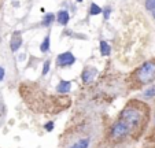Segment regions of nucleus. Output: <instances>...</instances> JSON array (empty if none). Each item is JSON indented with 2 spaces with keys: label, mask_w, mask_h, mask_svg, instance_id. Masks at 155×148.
<instances>
[{
  "label": "nucleus",
  "mask_w": 155,
  "mask_h": 148,
  "mask_svg": "<svg viewBox=\"0 0 155 148\" xmlns=\"http://www.w3.org/2000/svg\"><path fill=\"white\" fill-rule=\"evenodd\" d=\"M151 106L141 99H129L115 119L104 126L102 141L110 148L136 144L146 136L151 125Z\"/></svg>",
  "instance_id": "obj_1"
},
{
  "label": "nucleus",
  "mask_w": 155,
  "mask_h": 148,
  "mask_svg": "<svg viewBox=\"0 0 155 148\" xmlns=\"http://www.w3.org/2000/svg\"><path fill=\"white\" fill-rule=\"evenodd\" d=\"M102 121L94 114L74 118L61 136L58 148H94L102 140Z\"/></svg>",
  "instance_id": "obj_2"
},
{
  "label": "nucleus",
  "mask_w": 155,
  "mask_h": 148,
  "mask_svg": "<svg viewBox=\"0 0 155 148\" xmlns=\"http://www.w3.org/2000/svg\"><path fill=\"white\" fill-rule=\"evenodd\" d=\"M155 82V56L139 64L135 70H132L125 80L126 90L136 92Z\"/></svg>",
  "instance_id": "obj_3"
},
{
  "label": "nucleus",
  "mask_w": 155,
  "mask_h": 148,
  "mask_svg": "<svg viewBox=\"0 0 155 148\" xmlns=\"http://www.w3.org/2000/svg\"><path fill=\"white\" fill-rule=\"evenodd\" d=\"M56 66L64 69V67H70L71 64L76 63V56L70 52V51H66V52H62L56 56Z\"/></svg>",
  "instance_id": "obj_4"
},
{
  "label": "nucleus",
  "mask_w": 155,
  "mask_h": 148,
  "mask_svg": "<svg viewBox=\"0 0 155 148\" xmlns=\"http://www.w3.org/2000/svg\"><path fill=\"white\" fill-rule=\"evenodd\" d=\"M97 76V69L92 66H85L81 73V80L84 84H91L95 81V77Z\"/></svg>",
  "instance_id": "obj_5"
},
{
  "label": "nucleus",
  "mask_w": 155,
  "mask_h": 148,
  "mask_svg": "<svg viewBox=\"0 0 155 148\" xmlns=\"http://www.w3.org/2000/svg\"><path fill=\"white\" fill-rule=\"evenodd\" d=\"M21 45H22V37H21V32L17 30V32L12 33L11 40H10V49H11V52H17L18 49L21 48Z\"/></svg>",
  "instance_id": "obj_6"
},
{
  "label": "nucleus",
  "mask_w": 155,
  "mask_h": 148,
  "mask_svg": "<svg viewBox=\"0 0 155 148\" xmlns=\"http://www.w3.org/2000/svg\"><path fill=\"white\" fill-rule=\"evenodd\" d=\"M55 21L59 25H62V26H66L69 23V21H70V14H69V11L68 10H59L55 15Z\"/></svg>",
  "instance_id": "obj_7"
},
{
  "label": "nucleus",
  "mask_w": 155,
  "mask_h": 148,
  "mask_svg": "<svg viewBox=\"0 0 155 148\" xmlns=\"http://www.w3.org/2000/svg\"><path fill=\"white\" fill-rule=\"evenodd\" d=\"M70 90H71V81H66V80H61L55 88V92L58 95H66Z\"/></svg>",
  "instance_id": "obj_8"
},
{
  "label": "nucleus",
  "mask_w": 155,
  "mask_h": 148,
  "mask_svg": "<svg viewBox=\"0 0 155 148\" xmlns=\"http://www.w3.org/2000/svg\"><path fill=\"white\" fill-rule=\"evenodd\" d=\"M141 97L144 99V102L155 99V82L154 84H151V85H148V87H146L144 92L141 93ZM143 99H141V100H143Z\"/></svg>",
  "instance_id": "obj_9"
},
{
  "label": "nucleus",
  "mask_w": 155,
  "mask_h": 148,
  "mask_svg": "<svg viewBox=\"0 0 155 148\" xmlns=\"http://www.w3.org/2000/svg\"><path fill=\"white\" fill-rule=\"evenodd\" d=\"M99 51H100V55L102 56H110L111 55V45L104 40H100L99 41Z\"/></svg>",
  "instance_id": "obj_10"
},
{
  "label": "nucleus",
  "mask_w": 155,
  "mask_h": 148,
  "mask_svg": "<svg viewBox=\"0 0 155 148\" xmlns=\"http://www.w3.org/2000/svg\"><path fill=\"white\" fill-rule=\"evenodd\" d=\"M6 117H7V107H6V103H4L3 96L0 95V126H3L4 121H6Z\"/></svg>",
  "instance_id": "obj_11"
},
{
  "label": "nucleus",
  "mask_w": 155,
  "mask_h": 148,
  "mask_svg": "<svg viewBox=\"0 0 155 148\" xmlns=\"http://www.w3.org/2000/svg\"><path fill=\"white\" fill-rule=\"evenodd\" d=\"M50 44H51V38H50V35H47L43 38V41H41V44H40V51L43 54L50 52Z\"/></svg>",
  "instance_id": "obj_12"
},
{
  "label": "nucleus",
  "mask_w": 155,
  "mask_h": 148,
  "mask_svg": "<svg viewBox=\"0 0 155 148\" xmlns=\"http://www.w3.org/2000/svg\"><path fill=\"white\" fill-rule=\"evenodd\" d=\"M55 22V14H52V12H48V14H45L43 17V26L45 28H50L52 23Z\"/></svg>",
  "instance_id": "obj_13"
},
{
  "label": "nucleus",
  "mask_w": 155,
  "mask_h": 148,
  "mask_svg": "<svg viewBox=\"0 0 155 148\" xmlns=\"http://www.w3.org/2000/svg\"><path fill=\"white\" fill-rule=\"evenodd\" d=\"M103 11L102 7H99L96 3H91V6H89V11H88V14L91 15V17H95V15H100Z\"/></svg>",
  "instance_id": "obj_14"
},
{
  "label": "nucleus",
  "mask_w": 155,
  "mask_h": 148,
  "mask_svg": "<svg viewBox=\"0 0 155 148\" xmlns=\"http://www.w3.org/2000/svg\"><path fill=\"white\" fill-rule=\"evenodd\" d=\"M151 122H152V126H151V132H150V136H151V140H152V141H155V108H154V111H152Z\"/></svg>",
  "instance_id": "obj_15"
},
{
  "label": "nucleus",
  "mask_w": 155,
  "mask_h": 148,
  "mask_svg": "<svg viewBox=\"0 0 155 148\" xmlns=\"http://www.w3.org/2000/svg\"><path fill=\"white\" fill-rule=\"evenodd\" d=\"M102 14H103V17H104V19L107 21L108 18H110V15H111V7H110V6L104 7V8H103V11H102Z\"/></svg>",
  "instance_id": "obj_16"
},
{
  "label": "nucleus",
  "mask_w": 155,
  "mask_h": 148,
  "mask_svg": "<svg viewBox=\"0 0 155 148\" xmlns=\"http://www.w3.org/2000/svg\"><path fill=\"white\" fill-rule=\"evenodd\" d=\"M44 129L47 132H52L54 130V121H48L44 123Z\"/></svg>",
  "instance_id": "obj_17"
},
{
  "label": "nucleus",
  "mask_w": 155,
  "mask_h": 148,
  "mask_svg": "<svg viewBox=\"0 0 155 148\" xmlns=\"http://www.w3.org/2000/svg\"><path fill=\"white\" fill-rule=\"evenodd\" d=\"M50 64H51L50 61H47L45 63H44V66H43V76L48 74V71H50Z\"/></svg>",
  "instance_id": "obj_18"
},
{
  "label": "nucleus",
  "mask_w": 155,
  "mask_h": 148,
  "mask_svg": "<svg viewBox=\"0 0 155 148\" xmlns=\"http://www.w3.org/2000/svg\"><path fill=\"white\" fill-rule=\"evenodd\" d=\"M155 6V0H146V8L151 11V8Z\"/></svg>",
  "instance_id": "obj_19"
},
{
  "label": "nucleus",
  "mask_w": 155,
  "mask_h": 148,
  "mask_svg": "<svg viewBox=\"0 0 155 148\" xmlns=\"http://www.w3.org/2000/svg\"><path fill=\"white\" fill-rule=\"evenodd\" d=\"M4 77H6V69L3 66H0V82L4 80Z\"/></svg>",
  "instance_id": "obj_20"
},
{
  "label": "nucleus",
  "mask_w": 155,
  "mask_h": 148,
  "mask_svg": "<svg viewBox=\"0 0 155 148\" xmlns=\"http://www.w3.org/2000/svg\"><path fill=\"white\" fill-rule=\"evenodd\" d=\"M94 148H110V147H107V145H106V144H104V143H103V141H102V140H100V141H99V143H97V144H96V145H95V147H94Z\"/></svg>",
  "instance_id": "obj_21"
},
{
  "label": "nucleus",
  "mask_w": 155,
  "mask_h": 148,
  "mask_svg": "<svg viewBox=\"0 0 155 148\" xmlns=\"http://www.w3.org/2000/svg\"><path fill=\"white\" fill-rule=\"evenodd\" d=\"M141 148H155V141H150L148 144H146V145H143Z\"/></svg>",
  "instance_id": "obj_22"
},
{
  "label": "nucleus",
  "mask_w": 155,
  "mask_h": 148,
  "mask_svg": "<svg viewBox=\"0 0 155 148\" xmlns=\"http://www.w3.org/2000/svg\"><path fill=\"white\" fill-rule=\"evenodd\" d=\"M77 3H82V0H76Z\"/></svg>",
  "instance_id": "obj_23"
},
{
  "label": "nucleus",
  "mask_w": 155,
  "mask_h": 148,
  "mask_svg": "<svg viewBox=\"0 0 155 148\" xmlns=\"http://www.w3.org/2000/svg\"><path fill=\"white\" fill-rule=\"evenodd\" d=\"M122 148H126V147H122Z\"/></svg>",
  "instance_id": "obj_24"
}]
</instances>
